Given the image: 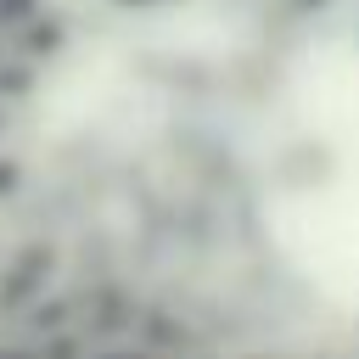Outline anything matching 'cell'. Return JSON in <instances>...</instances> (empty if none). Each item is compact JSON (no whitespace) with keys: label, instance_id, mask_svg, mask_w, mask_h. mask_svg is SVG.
Returning a JSON list of instances; mask_svg holds the SVG:
<instances>
[{"label":"cell","instance_id":"6da1fadb","mask_svg":"<svg viewBox=\"0 0 359 359\" xmlns=\"http://www.w3.org/2000/svg\"><path fill=\"white\" fill-rule=\"evenodd\" d=\"M45 275H50V252H45V247L17 252V258L0 269V309H22L28 297H39V292H45Z\"/></svg>","mask_w":359,"mask_h":359},{"label":"cell","instance_id":"7a4b0ae2","mask_svg":"<svg viewBox=\"0 0 359 359\" xmlns=\"http://www.w3.org/2000/svg\"><path fill=\"white\" fill-rule=\"evenodd\" d=\"M95 359H157V353H135V348H118V353H95Z\"/></svg>","mask_w":359,"mask_h":359},{"label":"cell","instance_id":"3957f363","mask_svg":"<svg viewBox=\"0 0 359 359\" xmlns=\"http://www.w3.org/2000/svg\"><path fill=\"white\" fill-rule=\"evenodd\" d=\"M17 185V174H11V163H0V191H11Z\"/></svg>","mask_w":359,"mask_h":359},{"label":"cell","instance_id":"277c9868","mask_svg":"<svg viewBox=\"0 0 359 359\" xmlns=\"http://www.w3.org/2000/svg\"><path fill=\"white\" fill-rule=\"evenodd\" d=\"M118 6H163V0H118Z\"/></svg>","mask_w":359,"mask_h":359}]
</instances>
